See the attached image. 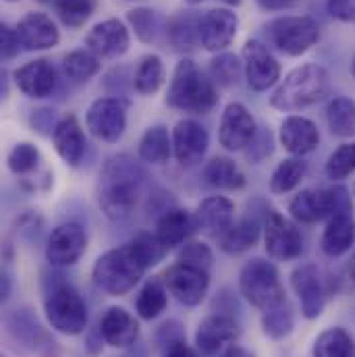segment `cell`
I'll return each instance as SVG.
<instances>
[{
	"label": "cell",
	"instance_id": "44dd1931",
	"mask_svg": "<svg viewBox=\"0 0 355 357\" xmlns=\"http://www.w3.org/2000/svg\"><path fill=\"white\" fill-rule=\"evenodd\" d=\"M21 46L27 50H48L59 44V29L44 13H29L17 25Z\"/></svg>",
	"mask_w": 355,
	"mask_h": 357
},
{
	"label": "cell",
	"instance_id": "7c38bea8",
	"mask_svg": "<svg viewBox=\"0 0 355 357\" xmlns=\"http://www.w3.org/2000/svg\"><path fill=\"white\" fill-rule=\"evenodd\" d=\"M88 237L82 225L67 222L52 231L46 258L52 266H73L86 254Z\"/></svg>",
	"mask_w": 355,
	"mask_h": 357
},
{
	"label": "cell",
	"instance_id": "11a10c76",
	"mask_svg": "<svg viewBox=\"0 0 355 357\" xmlns=\"http://www.w3.org/2000/svg\"><path fill=\"white\" fill-rule=\"evenodd\" d=\"M8 291H10V278L8 274H2V301L8 297Z\"/></svg>",
	"mask_w": 355,
	"mask_h": 357
},
{
	"label": "cell",
	"instance_id": "e575fe53",
	"mask_svg": "<svg viewBox=\"0 0 355 357\" xmlns=\"http://www.w3.org/2000/svg\"><path fill=\"white\" fill-rule=\"evenodd\" d=\"M293 324H295L293 310H291V305L287 301L270 307L262 316V328H264V335L270 337V339L287 337L293 331Z\"/></svg>",
	"mask_w": 355,
	"mask_h": 357
},
{
	"label": "cell",
	"instance_id": "f5cc1de1",
	"mask_svg": "<svg viewBox=\"0 0 355 357\" xmlns=\"http://www.w3.org/2000/svg\"><path fill=\"white\" fill-rule=\"evenodd\" d=\"M258 4L266 10H285L297 4V0H258Z\"/></svg>",
	"mask_w": 355,
	"mask_h": 357
},
{
	"label": "cell",
	"instance_id": "4dcf8cb0",
	"mask_svg": "<svg viewBox=\"0 0 355 357\" xmlns=\"http://www.w3.org/2000/svg\"><path fill=\"white\" fill-rule=\"evenodd\" d=\"M204 177L212 187L229 189V191L241 189L246 185V175L241 173V169L233 160L222 158V156L208 162V167L204 169Z\"/></svg>",
	"mask_w": 355,
	"mask_h": 357
},
{
	"label": "cell",
	"instance_id": "94428289",
	"mask_svg": "<svg viewBox=\"0 0 355 357\" xmlns=\"http://www.w3.org/2000/svg\"><path fill=\"white\" fill-rule=\"evenodd\" d=\"M6 2H15V0H6Z\"/></svg>",
	"mask_w": 355,
	"mask_h": 357
},
{
	"label": "cell",
	"instance_id": "f35d334b",
	"mask_svg": "<svg viewBox=\"0 0 355 357\" xmlns=\"http://www.w3.org/2000/svg\"><path fill=\"white\" fill-rule=\"evenodd\" d=\"M169 38L179 50L193 48V44L199 42V17L181 15L173 19L169 25Z\"/></svg>",
	"mask_w": 355,
	"mask_h": 357
},
{
	"label": "cell",
	"instance_id": "ab89813d",
	"mask_svg": "<svg viewBox=\"0 0 355 357\" xmlns=\"http://www.w3.org/2000/svg\"><path fill=\"white\" fill-rule=\"evenodd\" d=\"M6 326L10 331V335L19 341L25 343H38V337H42V326L38 324V320L27 312V310H17L6 318Z\"/></svg>",
	"mask_w": 355,
	"mask_h": 357
},
{
	"label": "cell",
	"instance_id": "ffe728a7",
	"mask_svg": "<svg viewBox=\"0 0 355 357\" xmlns=\"http://www.w3.org/2000/svg\"><path fill=\"white\" fill-rule=\"evenodd\" d=\"M52 139H54V148H56L59 156L67 165L77 167L82 162V158L86 154V148H88V142H86V133H84L80 121L73 114L63 116L54 125Z\"/></svg>",
	"mask_w": 355,
	"mask_h": 357
},
{
	"label": "cell",
	"instance_id": "c3c4849f",
	"mask_svg": "<svg viewBox=\"0 0 355 357\" xmlns=\"http://www.w3.org/2000/svg\"><path fill=\"white\" fill-rule=\"evenodd\" d=\"M250 146H252V150L248 152V158H250L252 162L264 160L266 156L272 154V135H270V131H264V133L256 135L254 142H252Z\"/></svg>",
	"mask_w": 355,
	"mask_h": 357
},
{
	"label": "cell",
	"instance_id": "ac0fdd59",
	"mask_svg": "<svg viewBox=\"0 0 355 357\" xmlns=\"http://www.w3.org/2000/svg\"><path fill=\"white\" fill-rule=\"evenodd\" d=\"M291 284L301 301V312L305 318H318L324 310V289L320 272L314 264H303L291 274Z\"/></svg>",
	"mask_w": 355,
	"mask_h": 357
},
{
	"label": "cell",
	"instance_id": "e0dca14e",
	"mask_svg": "<svg viewBox=\"0 0 355 357\" xmlns=\"http://www.w3.org/2000/svg\"><path fill=\"white\" fill-rule=\"evenodd\" d=\"M239 337L237 322L231 316L214 314L202 320L195 333V345L197 351L204 356H214L218 349H222L227 343H233Z\"/></svg>",
	"mask_w": 355,
	"mask_h": 357
},
{
	"label": "cell",
	"instance_id": "6125c7cd",
	"mask_svg": "<svg viewBox=\"0 0 355 357\" xmlns=\"http://www.w3.org/2000/svg\"><path fill=\"white\" fill-rule=\"evenodd\" d=\"M354 193H355V189H354Z\"/></svg>",
	"mask_w": 355,
	"mask_h": 357
},
{
	"label": "cell",
	"instance_id": "9f6ffc18",
	"mask_svg": "<svg viewBox=\"0 0 355 357\" xmlns=\"http://www.w3.org/2000/svg\"><path fill=\"white\" fill-rule=\"evenodd\" d=\"M349 278H352V282L355 284V252L354 256H352V262H349Z\"/></svg>",
	"mask_w": 355,
	"mask_h": 357
},
{
	"label": "cell",
	"instance_id": "5bb4252c",
	"mask_svg": "<svg viewBox=\"0 0 355 357\" xmlns=\"http://www.w3.org/2000/svg\"><path fill=\"white\" fill-rule=\"evenodd\" d=\"M243 65L248 84L256 91H264L274 86L280 77V65L260 42H248L243 46Z\"/></svg>",
	"mask_w": 355,
	"mask_h": 357
},
{
	"label": "cell",
	"instance_id": "cb8c5ba5",
	"mask_svg": "<svg viewBox=\"0 0 355 357\" xmlns=\"http://www.w3.org/2000/svg\"><path fill=\"white\" fill-rule=\"evenodd\" d=\"M280 142L287 152L295 156H303V154H310L318 146L320 133H318V127L310 119L289 116L280 125Z\"/></svg>",
	"mask_w": 355,
	"mask_h": 357
},
{
	"label": "cell",
	"instance_id": "8992f818",
	"mask_svg": "<svg viewBox=\"0 0 355 357\" xmlns=\"http://www.w3.org/2000/svg\"><path fill=\"white\" fill-rule=\"evenodd\" d=\"M50 326L63 335H82L88 326V305L71 284H59L44 303Z\"/></svg>",
	"mask_w": 355,
	"mask_h": 357
},
{
	"label": "cell",
	"instance_id": "484cf974",
	"mask_svg": "<svg viewBox=\"0 0 355 357\" xmlns=\"http://www.w3.org/2000/svg\"><path fill=\"white\" fill-rule=\"evenodd\" d=\"M355 241V220L352 212L335 214L322 235V252L326 256H343L352 250Z\"/></svg>",
	"mask_w": 355,
	"mask_h": 357
},
{
	"label": "cell",
	"instance_id": "1f68e13d",
	"mask_svg": "<svg viewBox=\"0 0 355 357\" xmlns=\"http://www.w3.org/2000/svg\"><path fill=\"white\" fill-rule=\"evenodd\" d=\"M328 125L337 137L355 135V102L349 98H335L326 108Z\"/></svg>",
	"mask_w": 355,
	"mask_h": 357
},
{
	"label": "cell",
	"instance_id": "3957f363",
	"mask_svg": "<svg viewBox=\"0 0 355 357\" xmlns=\"http://www.w3.org/2000/svg\"><path fill=\"white\" fill-rule=\"evenodd\" d=\"M326 89H328V73L320 65H303L285 77V82L274 91L270 104L282 112L299 110L320 102Z\"/></svg>",
	"mask_w": 355,
	"mask_h": 357
},
{
	"label": "cell",
	"instance_id": "4316f807",
	"mask_svg": "<svg viewBox=\"0 0 355 357\" xmlns=\"http://www.w3.org/2000/svg\"><path fill=\"white\" fill-rule=\"evenodd\" d=\"M195 229V216H191L185 210H169L156 225V237L163 241L167 250H173L177 245H183Z\"/></svg>",
	"mask_w": 355,
	"mask_h": 357
},
{
	"label": "cell",
	"instance_id": "816d5d0a",
	"mask_svg": "<svg viewBox=\"0 0 355 357\" xmlns=\"http://www.w3.org/2000/svg\"><path fill=\"white\" fill-rule=\"evenodd\" d=\"M165 357H199L195 349H191L185 341H179L175 345L165 349Z\"/></svg>",
	"mask_w": 355,
	"mask_h": 357
},
{
	"label": "cell",
	"instance_id": "ba28073f",
	"mask_svg": "<svg viewBox=\"0 0 355 357\" xmlns=\"http://www.w3.org/2000/svg\"><path fill=\"white\" fill-rule=\"evenodd\" d=\"M127 108L129 104L121 98L96 100L88 110L89 133L106 144L119 142L127 127Z\"/></svg>",
	"mask_w": 355,
	"mask_h": 357
},
{
	"label": "cell",
	"instance_id": "83f0119b",
	"mask_svg": "<svg viewBox=\"0 0 355 357\" xmlns=\"http://www.w3.org/2000/svg\"><path fill=\"white\" fill-rule=\"evenodd\" d=\"M260 239V227L256 220L243 218L235 225H231L220 237H218V245L222 252L227 254H241L248 252L250 248H254Z\"/></svg>",
	"mask_w": 355,
	"mask_h": 357
},
{
	"label": "cell",
	"instance_id": "681fc988",
	"mask_svg": "<svg viewBox=\"0 0 355 357\" xmlns=\"http://www.w3.org/2000/svg\"><path fill=\"white\" fill-rule=\"evenodd\" d=\"M0 52H2V59L4 61H8V59H13L17 52H19V44H21V40H19V36H17V29H10V27H6V25H2V31H0Z\"/></svg>",
	"mask_w": 355,
	"mask_h": 357
},
{
	"label": "cell",
	"instance_id": "7bdbcfd3",
	"mask_svg": "<svg viewBox=\"0 0 355 357\" xmlns=\"http://www.w3.org/2000/svg\"><path fill=\"white\" fill-rule=\"evenodd\" d=\"M129 23L133 25L135 33L144 42H156L160 33V19L150 8H137L129 13Z\"/></svg>",
	"mask_w": 355,
	"mask_h": 357
},
{
	"label": "cell",
	"instance_id": "6da1fadb",
	"mask_svg": "<svg viewBox=\"0 0 355 357\" xmlns=\"http://www.w3.org/2000/svg\"><path fill=\"white\" fill-rule=\"evenodd\" d=\"M144 178V169L131 156L121 154L110 158L100 175L98 185V199L104 214L114 220L127 218L137 206Z\"/></svg>",
	"mask_w": 355,
	"mask_h": 357
},
{
	"label": "cell",
	"instance_id": "836d02e7",
	"mask_svg": "<svg viewBox=\"0 0 355 357\" xmlns=\"http://www.w3.org/2000/svg\"><path fill=\"white\" fill-rule=\"evenodd\" d=\"M65 75L73 82H88L100 71V61L91 50H73L63 61Z\"/></svg>",
	"mask_w": 355,
	"mask_h": 357
},
{
	"label": "cell",
	"instance_id": "d590c367",
	"mask_svg": "<svg viewBox=\"0 0 355 357\" xmlns=\"http://www.w3.org/2000/svg\"><path fill=\"white\" fill-rule=\"evenodd\" d=\"M305 175V162L299 158L282 160L270 178V191L272 193H287L299 185V181Z\"/></svg>",
	"mask_w": 355,
	"mask_h": 357
},
{
	"label": "cell",
	"instance_id": "db71d44e",
	"mask_svg": "<svg viewBox=\"0 0 355 357\" xmlns=\"http://www.w3.org/2000/svg\"><path fill=\"white\" fill-rule=\"evenodd\" d=\"M220 357H256L252 351H248V349H243V347H239V345H231L227 351H222V356Z\"/></svg>",
	"mask_w": 355,
	"mask_h": 357
},
{
	"label": "cell",
	"instance_id": "b9f144b4",
	"mask_svg": "<svg viewBox=\"0 0 355 357\" xmlns=\"http://www.w3.org/2000/svg\"><path fill=\"white\" fill-rule=\"evenodd\" d=\"M38 160H40V152L36 146L27 144V142H21L17 144L10 152H8V169L15 173V175H25V173H31L36 167H38Z\"/></svg>",
	"mask_w": 355,
	"mask_h": 357
},
{
	"label": "cell",
	"instance_id": "d6a6232c",
	"mask_svg": "<svg viewBox=\"0 0 355 357\" xmlns=\"http://www.w3.org/2000/svg\"><path fill=\"white\" fill-rule=\"evenodd\" d=\"M314 357H352L354 356V341L343 328H328L324 331L314 343Z\"/></svg>",
	"mask_w": 355,
	"mask_h": 357
},
{
	"label": "cell",
	"instance_id": "603a6c76",
	"mask_svg": "<svg viewBox=\"0 0 355 357\" xmlns=\"http://www.w3.org/2000/svg\"><path fill=\"white\" fill-rule=\"evenodd\" d=\"M233 214H235V208L231 199L222 195H212L199 204L195 212V222H197V229L204 231L206 235L220 237L233 225Z\"/></svg>",
	"mask_w": 355,
	"mask_h": 357
},
{
	"label": "cell",
	"instance_id": "8fae6325",
	"mask_svg": "<svg viewBox=\"0 0 355 357\" xmlns=\"http://www.w3.org/2000/svg\"><path fill=\"white\" fill-rule=\"evenodd\" d=\"M256 121L243 104H229L218 127V142L222 148L237 152L248 148L256 137Z\"/></svg>",
	"mask_w": 355,
	"mask_h": 357
},
{
	"label": "cell",
	"instance_id": "ee69618b",
	"mask_svg": "<svg viewBox=\"0 0 355 357\" xmlns=\"http://www.w3.org/2000/svg\"><path fill=\"white\" fill-rule=\"evenodd\" d=\"M355 171V144H345L337 148L328 162H326V175L328 178H345Z\"/></svg>",
	"mask_w": 355,
	"mask_h": 357
},
{
	"label": "cell",
	"instance_id": "8d00e7d4",
	"mask_svg": "<svg viewBox=\"0 0 355 357\" xmlns=\"http://www.w3.org/2000/svg\"><path fill=\"white\" fill-rule=\"evenodd\" d=\"M165 82V67H163V61L158 56H146L142 61V65L137 67V73H135V82L133 86L139 93L148 96V93H154L158 91L160 86Z\"/></svg>",
	"mask_w": 355,
	"mask_h": 357
},
{
	"label": "cell",
	"instance_id": "6f0895ef",
	"mask_svg": "<svg viewBox=\"0 0 355 357\" xmlns=\"http://www.w3.org/2000/svg\"><path fill=\"white\" fill-rule=\"evenodd\" d=\"M225 2H229V4H239L241 0H225Z\"/></svg>",
	"mask_w": 355,
	"mask_h": 357
},
{
	"label": "cell",
	"instance_id": "9a60e30c",
	"mask_svg": "<svg viewBox=\"0 0 355 357\" xmlns=\"http://www.w3.org/2000/svg\"><path fill=\"white\" fill-rule=\"evenodd\" d=\"M208 150V131L191 119L179 121L173 129V152L181 167H195Z\"/></svg>",
	"mask_w": 355,
	"mask_h": 357
},
{
	"label": "cell",
	"instance_id": "7a4b0ae2",
	"mask_svg": "<svg viewBox=\"0 0 355 357\" xmlns=\"http://www.w3.org/2000/svg\"><path fill=\"white\" fill-rule=\"evenodd\" d=\"M216 89L214 84L195 67L191 61H181L175 69L167 102L183 112L204 114L216 106Z\"/></svg>",
	"mask_w": 355,
	"mask_h": 357
},
{
	"label": "cell",
	"instance_id": "60d3db41",
	"mask_svg": "<svg viewBox=\"0 0 355 357\" xmlns=\"http://www.w3.org/2000/svg\"><path fill=\"white\" fill-rule=\"evenodd\" d=\"M56 13L69 27H82L96 8V0H54Z\"/></svg>",
	"mask_w": 355,
	"mask_h": 357
},
{
	"label": "cell",
	"instance_id": "91938a15",
	"mask_svg": "<svg viewBox=\"0 0 355 357\" xmlns=\"http://www.w3.org/2000/svg\"><path fill=\"white\" fill-rule=\"evenodd\" d=\"M189 2H193V4H197V2H204V0H189Z\"/></svg>",
	"mask_w": 355,
	"mask_h": 357
},
{
	"label": "cell",
	"instance_id": "7dc6e473",
	"mask_svg": "<svg viewBox=\"0 0 355 357\" xmlns=\"http://www.w3.org/2000/svg\"><path fill=\"white\" fill-rule=\"evenodd\" d=\"M158 339V345L163 347V351L171 345H175L179 341H185V333H183V326L179 324L177 320H171V322H165L156 335Z\"/></svg>",
	"mask_w": 355,
	"mask_h": 357
},
{
	"label": "cell",
	"instance_id": "52a82bcc",
	"mask_svg": "<svg viewBox=\"0 0 355 357\" xmlns=\"http://www.w3.org/2000/svg\"><path fill=\"white\" fill-rule=\"evenodd\" d=\"M318 38L320 27L312 17H280L270 23L272 44L289 56L305 54Z\"/></svg>",
	"mask_w": 355,
	"mask_h": 357
},
{
	"label": "cell",
	"instance_id": "7402d4cb",
	"mask_svg": "<svg viewBox=\"0 0 355 357\" xmlns=\"http://www.w3.org/2000/svg\"><path fill=\"white\" fill-rule=\"evenodd\" d=\"M15 84L29 98H46L56 86V71L44 59L31 61L15 71Z\"/></svg>",
	"mask_w": 355,
	"mask_h": 357
},
{
	"label": "cell",
	"instance_id": "f907efd6",
	"mask_svg": "<svg viewBox=\"0 0 355 357\" xmlns=\"http://www.w3.org/2000/svg\"><path fill=\"white\" fill-rule=\"evenodd\" d=\"M328 13L343 23H355V0H328Z\"/></svg>",
	"mask_w": 355,
	"mask_h": 357
},
{
	"label": "cell",
	"instance_id": "30bf717a",
	"mask_svg": "<svg viewBox=\"0 0 355 357\" xmlns=\"http://www.w3.org/2000/svg\"><path fill=\"white\" fill-rule=\"evenodd\" d=\"M264 248L268 256L280 262L295 260L303 250V239L293 222H289L278 212L268 214L264 225Z\"/></svg>",
	"mask_w": 355,
	"mask_h": 357
},
{
	"label": "cell",
	"instance_id": "5b68a950",
	"mask_svg": "<svg viewBox=\"0 0 355 357\" xmlns=\"http://www.w3.org/2000/svg\"><path fill=\"white\" fill-rule=\"evenodd\" d=\"M239 291L254 307L264 310V312L287 301L278 270L272 262L262 260V258H254L241 268Z\"/></svg>",
	"mask_w": 355,
	"mask_h": 357
},
{
	"label": "cell",
	"instance_id": "74e56055",
	"mask_svg": "<svg viewBox=\"0 0 355 357\" xmlns=\"http://www.w3.org/2000/svg\"><path fill=\"white\" fill-rule=\"evenodd\" d=\"M131 250L135 252L137 260L144 264V268L156 266L158 262H163L165 254H167V248L163 245V241L156 237V235H150V233H139L137 237H133L129 241Z\"/></svg>",
	"mask_w": 355,
	"mask_h": 357
},
{
	"label": "cell",
	"instance_id": "d6986e66",
	"mask_svg": "<svg viewBox=\"0 0 355 357\" xmlns=\"http://www.w3.org/2000/svg\"><path fill=\"white\" fill-rule=\"evenodd\" d=\"M100 335L102 339L116 349L131 347L139 337L137 320L123 307H108L100 320Z\"/></svg>",
	"mask_w": 355,
	"mask_h": 357
},
{
	"label": "cell",
	"instance_id": "f546056e",
	"mask_svg": "<svg viewBox=\"0 0 355 357\" xmlns=\"http://www.w3.org/2000/svg\"><path fill=\"white\" fill-rule=\"evenodd\" d=\"M171 152H173V144L169 139V131L163 125L150 127L144 133V137L139 142V156L144 162L163 165L171 158Z\"/></svg>",
	"mask_w": 355,
	"mask_h": 357
},
{
	"label": "cell",
	"instance_id": "4fadbf2b",
	"mask_svg": "<svg viewBox=\"0 0 355 357\" xmlns=\"http://www.w3.org/2000/svg\"><path fill=\"white\" fill-rule=\"evenodd\" d=\"M237 33V15L227 8H212L204 17H199V44L218 52L225 50Z\"/></svg>",
	"mask_w": 355,
	"mask_h": 357
},
{
	"label": "cell",
	"instance_id": "680465c9",
	"mask_svg": "<svg viewBox=\"0 0 355 357\" xmlns=\"http://www.w3.org/2000/svg\"><path fill=\"white\" fill-rule=\"evenodd\" d=\"M352 73H354V77H355V59H354V63H352Z\"/></svg>",
	"mask_w": 355,
	"mask_h": 357
},
{
	"label": "cell",
	"instance_id": "2e32d148",
	"mask_svg": "<svg viewBox=\"0 0 355 357\" xmlns=\"http://www.w3.org/2000/svg\"><path fill=\"white\" fill-rule=\"evenodd\" d=\"M88 50L102 59H116L127 52L129 48V31L119 19H106L98 25L86 38Z\"/></svg>",
	"mask_w": 355,
	"mask_h": 357
},
{
	"label": "cell",
	"instance_id": "9c48e42d",
	"mask_svg": "<svg viewBox=\"0 0 355 357\" xmlns=\"http://www.w3.org/2000/svg\"><path fill=\"white\" fill-rule=\"evenodd\" d=\"M163 280H165L169 293L177 299L181 305H187V307L199 305L202 299L206 297L208 284H210L208 270L191 266L185 262H177L171 268H167Z\"/></svg>",
	"mask_w": 355,
	"mask_h": 357
},
{
	"label": "cell",
	"instance_id": "f6af8a7d",
	"mask_svg": "<svg viewBox=\"0 0 355 357\" xmlns=\"http://www.w3.org/2000/svg\"><path fill=\"white\" fill-rule=\"evenodd\" d=\"M212 75L216 79V84L220 86H233L239 82L241 75V63L235 54H220L212 61L210 65Z\"/></svg>",
	"mask_w": 355,
	"mask_h": 357
},
{
	"label": "cell",
	"instance_id": "277c9868",
	"mask_svg": "<svg viewBox=\"0 0 355 357\" xmlns=\"http://www.w3.org/2000/svg\"><path fill=\"white\" fill-rule=\"evenodd\" d=\"M144 272V264L137 260L131 245L125 243L123 248L102 254L93 264L91 276L102 291L110 295H125L142 280Z\"/></svg>",
	"mask_w": 355,
	"mask_h": 357
},
{
	"label": "cell",
	"instance_id": "d4e9b609",
	"mask_svg": "<svg viewBox=\"0 0 355 357\" xmlns=\"http://www.w3.org/2000/svg\"><path fill=\"white\" fill-rule=\"evenodd\" d=\"M289 212L299 222H318L326 216H335V202L333 191L320 189H305L293 197Z\"/></svg>",
	"mask_w": 355,
	"mask_h": 357
},
{
	"label": "cell",
	"instance_id": "bcb514c9",
	"mask_svg": "<svg viewBox=\"0 0 355 357\" xmlns=\"http://www.w3.org/2000/svg\"><path fill=\"white\" fill-rule=\"evenodd\" d=\"M179 262L191 264V266L204 268L208 270L212 264V252L206 243L202 241H189L183 245V250L179 252Z\"/></svg>",
	"mask_w": 355,
	"mask_h": 357
},
{
	"label": "cell",
	"instance_id": "f1b7e54d",
	"mask_svg": "<svg viewBox=\"0 0 355 357\" xmlns=\"http://www.w3.org/2000/svg\"><path fill=\"white\" fill-rule=\"evenodd\" d=\"M167 303H169V289H167L165 280H160V278H150V280L142 287V291H139V295H137L135 310H137L139 318H144V320H154V318H158V316L165 312Z\"/></svg>",
	"mask_w": 355,
	"mask_h": 357
}]
</instances>
